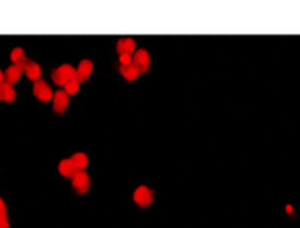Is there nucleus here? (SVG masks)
Segmentation results:
<instances>
[{
  "instance_id": "5",
  "label": "nucleus",
  "mask_w": 300,
  "mask_h": 228,
  "mask_svg": "<svg viewBox=\"0 0 300 228\" xmlns=\"http://www.w3.org/2000/svg\"><path fill=\"white\" fill-rule=\"evenodd\" d=\"M133 199H134L136 205L146 207V206L152 205V202H153V191L146 185H140L134 190Z\"/></svg>"
},
{
  "instance_id": "8",
  "label": "nucleus",
  "mask_w": 300,
  "mask_h": 228,
  "mask_svg": "<svg viewBox=\"0 0 300 228\" xmlns=\"http://www.w3.org/2000/svg\"><path fill=\"white\" fill-rule=\"evenodd\" d=\"M23 71H24V74L27 75V78L31 80V81H34V83L39 81V80H42V67H40L37 62L27 61V64L24 65Z\"/></svg>"
},
{
  "instance_id": "16",
  "label": "nucleus",
  "mask_w": 300,
  "mask_h": 228,
  "mask_svg": "<svg viewBox=\"0 0 300 228\" xmlns=\"http://www.w3.org/2000/svg\"><path fill=\"white\" fill-rule=\"evenodd\" d=\"M65 89V93L68 94V96H72V94H77L78 93V90H80V81L75 78V80H71V81H68L65 86H64Z\"/></svg>"
},
{
  "instance_id": "17",
  "label": "nucleus",
  "mask_w": 300,
  "mask_h": 228,
  "mask_svg": "<svg viewBox=\"0 0 300 228\" xmlns=\"http://www.w3.org/2000/svg\"><path fill=\"white\" fill-rule=\"evenodd\" d=\"M118 62H119V65H121V67L131 65V64H133V56H131V55H119Z\"/></svg>"
},
{
  "instance_id": "11",
  "label": "nucleus",
  "mask_w": 300,
  "mask_h": 228,
  "mask_svg": "<svg viewBox=\"0 0 300 228\" xmlns=\"http://www.w3.org/2000/svg\"><path fill=\"white\" fill-rule=\"evenodd\" d=\"M17 99V91L14 89V86L8 84V83H2L0 84V102L5 103H12Z\"/></svg>"
},
{
  "instance_id": "15",
  "label": "nucleus",
  "mask_w": 300,
  "mask_h": 228,
  "mask_svg": "<svg viewBox=\"0 0 300 228\" xmlns=\"http://www.w3.org/2000/svg\"><path fill=\"white\" fill-rule=\"evenodd\" d=\"M119 72L121 75L127 80V81H134L140 74L138 71L136 69V67L131 64V65H127V67H119Z\"/></svg>"
},
{
  "instance_id": "2",
  "label": "nucleus",
  "mask_w": 300,
  "mask_h": 228,
  "mask_svg": "<svg viewBox=\"0 0 300 228\" xmlns=\"http://www.w3.org/2000/svg\"><path fill=\"white\" fill-rule=\"evenodd\" d=\"M133 65L138 71V74H144L150 67V55L146 49H138L133 55Z\"/></svg>"
},
{
  "instance_id": "10",
  "label": "nucleus",
  "mask_w": 300,
  "mask_h": 228,
  "mask_svg": "<svg viewBox=\"0 0 300 228\" xmlns=\"http://www.w3.org/2000/svg\"><path fill=\"white\" fill-rule=\"evenodd\" d=\"M23 74H24V71H23L21 67H18V65H11V67H8L6 71H5V83L14 86L15 83L20 81V78L23 77Z\"/></svg>"
},
{
  "instance_id": "14",
  "label": "nucleus",
  "mask_w": 300,
  "mask_h": 228,
  "mask_svg": "<svg viewBox=\"0 0 300 228\" xmlns=\"http://www.w3.org/2000/svg\"><path fill=\"white\" fill-rule=\"evenodd\" d=\"M69 159L72 160V163L75 165V168H77L78 171L86 169L87 165H89V156H87L84 152H77V153H74Z\"/></svg>"
},
{
  "instance_id": "4",
  "label": "nucleus",
  "mask_w": 300,
  "mask_h": 228,
  "mask_svg": "<svg viewBox=\"0 0 300 228\" xmlns=\"http://www.w3.org/2000/svg\"><path fill=\"white\" fill-rule=\"evenodd\" d=\"M33 93L40 102H50L52 97H53V90L45 80H39V81L34 83Z\"/></svg>"
},
{
  "instance_id": "20",
  "label": "nucleus",
  "mask_w": 300,
  "mask_h": 228,
  "mask_svg": "<svg viewBox=\"0 0 300 228\" xmlns=\"http://www.w3.org/2000/svg\"><path fill=\"white\" fill-rule=\"evenodd\" d=\"M2 83H5V72L0 69V84H2Z\"/></svg>"
},
{
  "instance_id": "6",
  "label": "nucleus",
  "mask_w": 300,
  "mask_h": 228,
  "mask_svg": "<svg viewBox=\"0 0 300 228\" xmlns=\"http://www.w3.org/2000/svg\"><path fill=\"white\" fill-rule=\"evenodd\" d=\"M52 105H53V111L56 114H64L68 109V106H69V96L65 93V90H58L56 93H53Z\"/></svg>"
},
{
  "instance_id": "13",
  "label": "nucleus",
  "mask_w": 300,
  "mask_h": 228,
  "mask_svg": "<svg viewBox=\"0 0 300 228\" xmlns=\"http://www.w3.org/2000/svg\"><path fill=\"white\" fill-rule=\"evenodd\" d=\"M11 61H12V65H18L21 68H24V65L27 64V56H25V52L23 47H15L12 49L11 52Z\"/></svg>"
},
{
  "instance_id": "18",
  "label": "nucleus",
  "mask_w": 300,
  "mask_h": 228,
  "mask_svg": "<svg viewBox=\"0 0 300 228\" xmlns=\"http://www.w3.org/2000/svg\"><path fill=\"white\" fill-rule=\"evenodd\" d=\"M0 228H11V224L6 216H0Z\"/></svg>"
},
{
  "instance_id": "1",
  "label": "nucleus",
  "mask_w": 300,
  "mask_h": 228,
  "mask_svg": "<svg viewBox=\"0 0 300 228\" xmlns=\"http://www.w3.org/2000/svg\"><path fill=\"white\" fill-rule=\"evenodd\" d=\"M77 78V69L69 65V64H64L61 67H58L56 69L52 71V80L56 86L64 87L68 81L75 80Z\"/></svg>"
},
{
  "instance_id": "19",
  "label": "nucleus",
  "mask_w": 300,
  "mask_h": 228,
  "mask_svg": "<svg viewBox=\"0 0 300 228\" xmlns=\"http://www.w3.org/2000/svg\"><path fill=\"white\" fill-rule=\"evenodd\" d=\"M0 216H6V205L2 197H0Z\"/></svg>"
},
{
  "instance_id": "9",
  "label": "nucleus",
  "mask_w": 300,
  "mask_h": 228,
  "mask_svg": "<svg viewBox=\"0 0 300 228\" xmlns=\"http://www.w3.org/2000/svg\"><path fill=\"white\" fill-rule=\"evenodd\" d=\"M116 52L118 55H131L133 52H136V42L131 37L119 39L116 43Z\"/></svg>"
},
{
  "instance_id": "7",
  "label": "nucleus",
  "mask_w": 300,
  "mask_h": 228,
  "mask_svg": "<svg viewBox=\"0 0 300 228\" xmlns=\"http://www.w3.org/2000/svg\"><path fill=\"white\" fill-rule=\"evenodd\" d=\"M93 68H94V65H93V62L90 59H83L78 64V68H77V80L80 83L87 81L90 78L92 72H93Z\"/></svg>"
},
{
  "instance_id": "3",
  "label": "nucleus",
  "mask_w": 300,
  "mask_h": 228,
  "mask_svg": "<svg viewBox=\"0 0 300 228\" xmlns=\"http://www.w3.org/2000/svg\"><path fill=\"white\" fill-rule=\"evenodd\" d=\"M71 180H72V188L78 194H84V193L89 191V188H90V177H89V174L84 169L77 171V174Z\"/></svg>"
},
{
  "instance_id": "21",
  "label": "nucleus",
  "mask_w": 300,
  "mask_h": 228,
  "mask_svg": "<svg viewBox=\"0 0 300 228\" xmlns=\"http://www.w3.org/2000/svg\"><path fill=\"white\" fill-rule=\"evenodd\" d=\"M287 212H288V213L293 212V207H291V206H287Z\"/></svg>"
},
{
  "instance_id": "12",
  "label": "nucleus",
  "mask_w": 300,
  "mask_h": 228,
  "mask_svg": "<svg viewBox=\"0 0 300 228\" xmlns=\"http://www.w3.org/2000/svg\"><path fill=\"white\" fill-rule=\"evenodd\" d=\"M58 169H59V174L65 178H72L78 171L71 159H62L58 165Z\"/></svg>"
}]
</instances>
